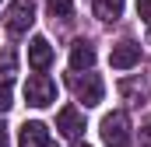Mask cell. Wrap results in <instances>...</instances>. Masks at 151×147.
<instances>
[{
  "label": "cell",
  "instance_id": "1",
  "mask_svg": "<svg viewBox=\"0 0 151 147\" xmlns=\"http://www.w3.org/2000/svg\"><path fill=\"white\" fill-rule=\"evenodd\" d=\"M32 25H35V4L32 0H11L4 11V28L11 35H25Z\"/></svg>",
  "mask_w": 151,
  "mask_h": 147
},
{
  "label": "cell",
  "instance_id": "2",
  "mask_svg": "<svg viewBox=\"0 0 151 147\" xmlns=\"http://www.w3.org/2000/svg\"><path fill=\"white\" fill-rule=\"evenodd\" d=\"M25 102L35 105V109L53 105V102H56V84H53L46 74H32V77L25 81Z\"/></svg>",
  "mask_w": 151,
  "mask_h": 147
},
{
  "label": "cell",
  "instance_id": "3",
  "mask_svg": "<svg viewBox=\"0 0 151 147\" xmlns=\"http://www.w3.org/2000/svg\"><path fill=\"white\" fill-rule=\"evenodd\" d=\"M102 140H106V147H130V119H127V112H109L102 119Z\"/></svg>",
  "mask_w": 151,
  "mask_h": 147
},
{
  "label": "cell",
  "instance_id": "4",
  "mask_svg": "<svg viewBox=\"0 0 151 147\" xmlns=\"http://www.w3.org/2000/svg\"><path fill=\"white\" fill-rule=\"evenodd\" d=\"M70 88H74V95H77V102H84L88 109L91 105H99L102 102V95H106V88H102V77L99 74H70Z\"/></svg>",
  "mask_w": 151,
  "mask_h": 147
},
{
  "label": "cell",
  "instance_id": "5",
  "mask_svg": "<svg viewBox=\"0 0 151 147\" xmlns=\"http://www.w3.org/2000/svg\"><path fill=\"white\" fill-rule=\"evenodd\" d=\"M109 63H113L116 70H130V67H137V63H141V46L130 42V39L116 42L113 53H109Z\"/></svg>",
  "mask_w": 151,
  "mask_h": 147
},
{
  "label": "cell",
  "instance_id": "6",
  "mask_svg": "<svg viewBox=\"0 0 151 147\" xmlns=\"http://www.w3.org/2000/svg\"><path fill=\"white\" fill-rule=\"evenodd\" d=\"M56 130H60L63 137L77 140V137L84 133V116H81V109H77V105H63L60 116H56Z\"/></svg>",
  "mask_w": 151,
  "mask_h": 147
},
{
  "label": "cell",
  "instance_id": "7",
  "mask_svg": "<svg viewBox=\"0 0 151 147\" xmlns=\"http://www.w3.org/2000/svg\"><path fill=\"white\" fill-rule=\"evenodd\" d=\"M28 63H32L35 74H42L49 63H53V46H49L42 35H35L32 42H28Z\"/></svg>",
  "mask_w": 151,
  "mask_h": 147
},
{
  "label": "cell",
  "instance_id": "8",
  "mask_svg": "<svg viewBox=\"0 0 151 147\" xmlns=\"http://www.w3.org/2000/svg\"><path fill=\"white\" fill-rule=\"evenodd\" d=\"M18 144H21V147H46V144H49V130H46V123H39V119L25 123L21 133H18Z\"/></svg>",
  "mask_w": 151,
  "mask_h": 147
},
{
  "label": "cell",
  "instance_id": "9",
  "mask_svg": "<svg viewBox=\"0 0 151 147\" xmlns=\"http://www.w3.org/2000/svg\"><path fill=\"white\" fill-rule=\"evenodd\" d=\"M91 63H95V49L84 42V39H77L74 46H70V70H91Z\"/></svg>",
  "mask_w": 151,
  "mask_h": 147
},
{
  "label": "cell",
  "instance_id": "10",
  "mask_svg": "<svg viewBox=\"0 0 151 147\" xmlns=\"http://www.w3.org/2000/svg\"><path fill=\"white\" fill-rule=\"evenodd\" d=\"M119 14H123V0H95V18L116 21Z\"/></svg>",
  "mask_w": 151,
  "mask_h": 147
},
{
  "label": "cell",
  "instance_id": "11",
  "mask_svg": "<svg viewBox=\"0 0 151 147\" xmlns=\"http://www.w3.org/2000/svg\"><path fill=\"white\" fill-rule=\"evenodd\" d=\"M14 74H18V56H14V49H4L0 53V84H11Z\"/></svg>",
  "mask_w": 151,
  "mask_h": 147
},
{
  "label": "cell",
  "instance_id": "12",
  "mask_svg": "<svg viewBox=\"0 0 151 147\" xmlns=\"http://www.w3.org/2000/svg\"><path fill=\"white\" fill-rule=\"evenodd\" d=\"M46 7H49L53 18H70V14H74V4H70V0H49Z\"/></svg>",
  "mask_w": 151,
  "mask_h": 147
},
{
  "label": "cell",
  "instance_id": "13",
  "mask_svg": "<svg viewBox=\"0 0 151 147\" xmlns=\"http://www.w3.org/2000/svg\"><path fill=\"white\" fill-rule=\"evenodd\" d=\"M11 105H14V102H11V88H7V84H0V112H7Z\"/></svg>",
  "mask_w": 151,
  "mask_h": 147
},
{
  "label": "cell",
  "instance_id": "14",
  "mask_svg": "<svg viewBox=\"0 0 151 147\" xmlns=\"http://www.w3.org/2000/svg\"><path fill=\"white\" fill-rule=\"evenodd\" d=\"M137 18L141 21H151V0H137Z\"/></svg>",
  "mask_w": 151,
  "mask_h": 147
},
{
  "label": "cell",
  "instance_id": "15",
  "mask_svg": "<svg viewBox=\"0 0 151 147\" xmlns=\"http://www.w3.org/2000/svg\"><path fill=\"white\" fill-rule=\"evenodd\" d=\"M0 147H11V140H7V130H4V123H0Z\"/></svg>",
  "mask_w": 151,
  "mask_h": 147
},
{
  "label": "cell",
  "instance_id": "16",
  "mask_svg": "<svg viewBox=\"0 0 151 147\" xmlns=\"http://www.w3.org/2000/svg\"><path fill=\"white\" fill-rule=\"evenodd\" d=\"M148 46H151V32H148Z\"/></svg>",
  "mask_w": 151,
  "mask_h": 147
},
{
  "label": "cell",
  "instance_id": "17",
  "mask_svg": "<svg viewBox=\"0 0 151 147\" xmlns=\"http://www.w3.org/2000/svg\"><path fill=\"white\" fill-rule=\"evenodd\" d=\"M74 147H88V144H74Z\"/></svg>",
  "mask_w": 151,
  "mask_h": 147
},
{
  "label": "cell",
  "instance_id": "18",
  "mask_svg": "<svg viewBox=\"0 0 151 147\" xmlns=\"http://www.w3.org/2000/svg\"><path fill=\"white\" fill-rule=\"evenodd\" d=\"M46 147H49V144H46Z\"/></svg>",
  "mask_w": 151,
  "mask_h": 147
}]
</instances>
